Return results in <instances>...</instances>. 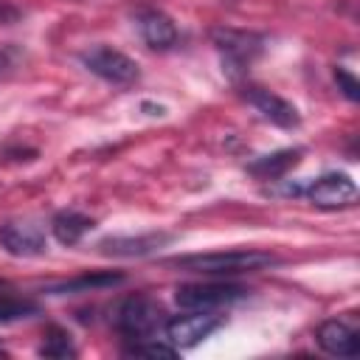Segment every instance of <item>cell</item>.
<instances>
[{
	"label": "cell",
	"mask_w": 360,
	"mask_h": 360,
	"mask_svg": "<svg viewBox=\"0 0 360 360\" xmlns=\"http://www.w3.org/2000/svg\"><path fill=\"white\" fill-rule=\"evenodd\" d=\"M172 267L205 273V276H233V273H256L278 264V256L270 250H217V253H191L169 259Z\"/></svg>",
	"instance_id": "1"
},
{
	"label": "cell",
	"mask_w": 360,
	"mask_h": 360,
	"mask_svg": "<svg viewBox=\"0 0 360 360\" xmlns=\"http://www.w3.org/2000/svg\"><path fill=\"white\" fill-rule=\"evenodd\" d=\"M248 295L239 284L225 281H208V284H183L174 290V304L180 309H197V312H214L219 307H231Z\"/></svg>",
	"instance_id": "2"
},
{
	"label": "cell",
	"mask_w": 360,
	"mask_h": 360,
	"mask_svg": "<svg viewBox=\"0 0 360 360\" xmlns=\"http://www.w3.org/2000/svg\"><path fill=\"white\" fill-rule=\"evenodd\" d=\"M118 329L132 338V340H141V338H152L158 332V326L163 323V309L155 298L149 295H129L121 307H118V318H115Z\"/></svg>",
	"instance_id": "3"
},
{
	"label": "cell",
	"mask_w": 360,
	"mask_h": 360,
	"mask_svg": "<svg viewBox=\"0 0 360 360\" xmlns=\"http://www.w3.org/2000/svg\"><path fill=\"white\" fill-rule=\"evenodd\" d=\"M82 65L93 76H98V79H104L110 84L127 87V84H135L138 82V65H135V59H129L127 53H121L115 48H107V45H96V48L84 51L82 53Z\"/></svg>",
	"instance_id": "4"
},
{
	"label": "cell",
	"mask_w": 360,
	"mask_h": 360,
	"mask_svg": "<svg viewBox=\"0 0 360 360\" xmlns=\"http://www.w3.org/2000/svg\"><path fill=\"white\" fill-rule=\"evenodd\" d=\"M304 194L315 208H349L357 200V183L349 174L332 172L309 183Z\"/></svg>",
	"instance_id": "5"
},
{
	"label": "cell",
	"mask_w": 360,
	"mask_h": 360,
	"mask_svg": "<svg viewBox=\"0 0 360 360\" xmlns=\"http://www.w3.org/2000/svg\"><path fill=\"white\" fill-rule=\"evenodd\" d=\"M219 326H222V318H217L211 312L188 309V315H177L166 323V338L174 349H191L200 340H205L211 332H217Z\"/></svg>",
	"instance_id": "6"
},
{
	"label": "cell",
	"mask_w": 360,
	"mask_h": 360,
	"mask_svg": "<svg viewBox=\"0 0 360 360\" xmlns=\"http://www.w3.org/2000/svg\"><path fill=\"white\" fill-rule=\"evenodd\" d=\"M211 39L222 51L225 65H228V73L245 68L262 51V42H264L262 37L248 34V31H236V28H217V31H211Z\"/></svg>",
	"instance_id": "7"
},
{
	"label": "cell",
	"mask_w": 360,
	"mask_h": 360,
	"mask_svg": "<svg viewBox=\"0 0 360 360\" xmlns=\"http://www.w3.org/2000/svg\"><path fill=\"white\" fill-rule=\"evenodd\" d=\"M242 96L270 121V124H276V127H281V129H292V127H298L301 124V115H298V110L290 104V101H284L281 96H276V93H270V90H264V87H256V84H250V87H245L242 90Z\"/></svg>",
	"instance_id": "8"
},
{
	"label": "cell",
	"mask_w": 360,
	"mask_h": 360,
	"mask_svg": "<svg viewBox=\"0 0 360 360\" xmlns=\"http://www.w3.org/2000/svg\"><path fill=\"white\" fill-rule=\"evenodd\" d=\"M0 248L11 256L31 259V256L45 253V236L31 222H6L0 225Z\"/></svg>",
	"instance_id": "9"
},
{
	"label": "cell",
	"mask_w": 360,
	"mask_h": 360,
	"mask_svg": "<svg viewBox=\"0 0 360 360\" xmlns=\"http://www.w3.org/2000/svg\"><path fill=\"white\" fill-rule=\"evenodd\" d=\"M135 25H138L143 42L155 51H169L177 42V25L172 22L169 14H163L158 8H141L135 14Z\"/></svg>",
	"instance_id": "10"
},
{
	"label": "cell",
	"mask_w": 360,
	"mask_h": 360,
	"mask_svg": "<svg viewBox=\"0 0 360 360\" xmlns=\"http://www.w3.org/2000/svg\"><path fill=\"white\" fill-rule=\"evenodd\" d=\"M315 340L332 357H357L360 354V338L346 321H323L315 332Z\"/></svg>",
	"instance_id": "11"
},
{
	"label": "cell",
	"mask_w": 360,
	"mask_h": 360,
	"mask_svg": "<svg viewBox=\"0 0 360 360\" xmlns=\"http://www.w3.org/2000/svg\"><path fill=\"white\" fill-rule=\"evenodd\" d=\"M166 242H172V233H141V236H107L98 242V250L104 256H124V259H138V256H149L158 248H163Z\"/></svg>",
	"instance_id": "12"
},
{
	"label": "cell",
	"mask_w": 360,
	"mask_h": 360,
	"mask_svg": "<svg viewBox=\"0 0 360 360\" xmlns=\"http://www.w3.org/2000/svg\"><path fill=\"white\" fill-rule=\"evenodd\" d=\"M298 160H301V149H278V152H273V155H264V158L253 160V163L248 166V172H250L253 177H259V180H278V177H284L292 166H298Z\"/></svg>",
	"instance_id": "13"
},
{
	"label": "cell",
	"mask_w": 360,
	"mask_h": 360,
	"mask_svg": "<svg viewBox=\"0 0 360 360\" xmlns=\"http://www.w3.org/2000/svg\"><path fill=\"white\" fill-rule=\"evenodd\" d=\"M90 228H93V219L79 211H62L51 222V231H53L56 242H62V245H76Z\"/></svg>",
	"instance_id": "14"
},
{
	"label": "cell",
	"mask_w": 360,
	"mask_h": 360,
	"mask_svg": "<svg viewBox=\"0 0 360 360\" xmlns=\"http://www.w3.org/2000/svg\"><path fill=\"white\" fill-rule=\"evenodd\" d=\"M124 281V273H112V270H107V273H84V276H79V278H73V281H65V284H56V287H51L48 292H90V290H104V287H115V284H121Z\"/></svg>",
	"instance_id": "15"
},
{
	"label": "cell",
	"mask_w": 360,
	"mask_h": 360,
	"mask_svg": "<svg viewBox=\"0 0 360 360\" xmlns=\"http://www.w3.org/2000/svg\"><path fill=\"white\" fill-rule=\"evenodd\" d=\"M39 357H48V360H68V357H76V346L70 340V335L65 329H51L39 346Z\"/></svg>",
	"instance_id": "16"
},
{
	"label": "cell",
	"mask_w": 360,
	"mask_h": 360,
	"mask_svg": "<svg viewBox=\"0 0 360 360\" xmlns=\"http://www.w3.org/2000/svg\"><path fill=\"white\" fill-rule=\"evenodd\" d=\"M124 354L127 357H152V360L160 357V360H172L177 354V349L174 346H166V343H158V340H149V338H141L132 346H127Z\"/></svg>",
	"instance_id": "17"
},
{
	"label": "cell",
	"mask_w": 360,
	"mask_h": 360,
	"mask_svg": "<svg viewBox=\"0 0 360 360\" xmlns=\"http://www.w3.org/2000/svg\"><path fill=\"white\" fill-rule=\"evenodd\" d=\"M37 312H39V307L34 301H25V298H0V323L31 318Z\"/></svg>",
	"instance_id": "18"
},
{
	"label": "cell",
	"mask_w": 360,
	"mask_h": 360,
	"mask_svg": "<svg viewBox=\"0 0 360 360\" xmlns=\"http://www.w3.org/2000/svg\"><path fill=\"white\" fill-rule=\"evenodd\" d=\"M335 82H338V87L343 90V96L349 101H360V82L346 68H335Z\"/></svg>",
	"instance_id": "19"
},
{
	"label": "cell",
	"mask_w": 360,
	"mask_h": 360,
	"mask_svg": "<svg viewBox=\"0 0 360 360\" xmlns=\"http://www.w3.org/2000/svg\"><path fill=\"white\" fill-rule=\"evenodd\" d=\"M20 20H22V11H20L14 3L0 0V25H14V22H20Z\"/></svg>",
	"instance_id": "20"
},
{
	"label": "cell",
	"mask_w": 360,
	"mask_h": 360,
	"mask_svg": "<svg viewBox=\"0 0 360 360\" xmlns=\"http://www.w3.org/2000/svg\"><path fill=\"white\" fill-rule=\"evenodd\" d=\"M8 65H11V59H8V53H0V73H3V70H6Z\"/></svg>",
	"instance_id": "21"
},
{
	"label": "cell",
	"mask_w": 360,
	"mask_h": 360,
	"mask_svg": "<svg viewBox=\"0 0 360 360\" xmlns=\"http://www.w3.org/2000/svg\"><path fill=\"white\" fill-rule=\"evenodd\" d=\"M0 287H3V281H0Z\"/></svg>",
	"instance_id": "22"
},
{
	"label": "cell",
	"mask_w": 360,
	"mask_h": 360,
	"mask_svg": "<svg viewBox=\"0 0 360 360\" xmlns=\"http://www.w3.org/2000/svg\"><path fill=\"white\" fill-rule=\"evenodd\" d=\"M0 354H3V349H0Z\"/></svg>",
	"instance_id": "23"
}]
</instances>
